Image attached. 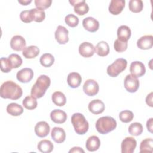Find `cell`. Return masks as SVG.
<instances>
[{"mask_svg": "<svg viewBox=\"0 0 153 153\" xmlns=\"http://www.w3.org/2000/svg\"><path fill=\"white\" fill-rule=\"evenodd\" d=\"M22 88L13 81H5L0 88V96L4 99L17 100L22 96Z\"/></svg>", "mask_w": 153, "mask_h": 153, "instance_id": "obj_1", "label": "cell"}, {"mask_svg": "<svg viewBox=\"0 0 153 153\" xmlns=\"http://www.w3.org/2000/svg\"><path fill=\"white\" fill-rule=\"evenodd\" d=\"M50 83L51 81L49 76L46 75H41L31 88V96L36 99L42 97L49 87Z\"/></svg>", "mask_w": 153, "mask_h": 153, "instance_id": "obj_2", "label": "cell"}, {"mask_svg": "<svg viewBox=\"0 0 153 153\" xmlns=\"http://www.w3.org/2000/svg\"><path fill=\"white\" fill-rule=\"evenodd\" d=\"M116 127L117 122L115 120L109 116L100 117L96 123L97 131L102 134H105L112 131Z\"/></svg>", "mask_w": 153, "mask_h": 153, "instance_id": "obj_3", "label": "cell"}, {"mask_svg": "<svg viewBox=\"0 0 153 153\" xmlns=\"http://www.w3.org/2000/svg\"><path fill=\"white\" fill-rule=\"evenodd\" d=\"M71 123L75 132L80 135L86 133L89 128V124L83 114L75 113L72 115Z\"/></svg>", "mask_w": 153, "mask_h": 153, "instance_id": "obj_4", "label": "cell"}, {"mask_svg": "<svg viewBox=\"0 0 153 153\" xmlns=\"http://www.w3.org/2000/svg\"><path fill=\"white\" fill-rule=\"evenodd\" d=\"M127 62L126 59L119 58L107 68V74L112 77H116L124 71L127 67Z\"/></svg>", "mask_w": 153, "mask_h": 153, "instance_id": "obj_5", "label": "cell"}, {"mask_svg": "<svg viewBox=\"0 0 153 153\" xmlns=\"http://www.w3.org/2000/svg\"><path fill=\"white\" fill-rule=\"evenodd\" d=\"M124 85L127 91L130 93H134L139 88V81L136 77L131 74H128L126 75L124 79Z\"/></svg>", "mask_w": 153, "mask_h": 153, "instance_id": "obj_6", "label": "cell"}, {"mask_svg": "<svg viewBox=\"0 0 153 153\" xmlns=\"http://www.w3.org/2000/svg\"><path fill=\"white\" fill-rule=\"evenodd\" d=\"M99 90L98 83L94 79H87L83 85L84 92L89 96H93L97 94Z\"/></svg>", "mask_w": 153, "mask_h": 153, "instance_id": "obj_7", "label": "cell"}, {"mask_svg": "<svg viewBox=\"0 0 153 153\" xmlns=\"http://www.w3.org/2000/svg\"><path fill=\"white\" fill-rule=\"evenodd\" d=\"M137 142L133 137H126L121 145L122 153H133L136 147Z\"/></svg>", "mask_w": 153, "mask_h": 153, "instance_id": "obj_8", "label": "cell"}, {"mask_svg": "<svg viewBox=\"0 0 153 153\" xmlns=\"http://www.w3.org/2000/svg\"><path fill=\"white\" fill-rule=\"evenodd\" d=\"M72 5L74 7V11L79 16H83L88 13L89 7L85 0H72L69 1Z\"/></svg>", "mask_w": 153, "mask_h": 153, "instance_id": "obj_9", "label": "cell"}, {"mask_svg": "<svg viewBox=\"0 0 153 153\" xmlns=\"http://www.w3.org/2000/svg\"><path fill=\"white\" fill-rule=\"evenodd\" d=\"M131 75L137 78L143 76L146 72V68L143 63L139 61L133 62L130 66Z\"/></svg>", "mask_w": 153, "mask_h": 153, "instance_id": "obj_10", "label": "cell"}, {"mask_svg": "<svg viewBox=\"0 0 153 153\" xmlns=\"http://www.w3.org/2000/svg\"><path fill=\"white\" fill-rule=\"evenodd\" d=\"M68 30L64 26L59 25L54 33L55 38L60 44H65L69 41Z\"/></svg>", "mask_w": 153, "mask_h": 153, "instance_id": "obj_11", "label": "cell"}, {"mask_svg": "<svg viewBox=\"0 0 153 153\" xmlns=\"http://www.w3.org/2000/svg\"><path fill=\"white\" fill-rule=\"evenodd\" d=\"M33 76V72L29 68H23L17 72L16 74L17 79L22 83H27L30 81Z\"/></svg>", "mask_w": 153, "mask_h": 153, "instance_id": "obj_12", "label": "cell"}, {"mask_svg": "<svg viewBox=\"0 0 153 153\" xmlns=\"http://www.w3.org/2000/svg\"><path fill=\"white\" fill-rule=\"evenodd\" d=\"M79 53L84 57H91L94 52V47L93 45L88 42H83L79 46Z\"/></svg>", "mask_w": 153, "mask_h": 153, "instance_id": "obj_13", "label": "cell"}, {"mask_svg": "<svg viewBox=\"0 0 153 153\" xmlns=\"http://www.w3.org/2000/svg\"><path fill=\"white\" fill-rule=\"evenodd\" d=\"M26 41L23 37L20 35H15L13 36L10 41L11 48L15 51L23 50L26 47Z\"/></svg>", "mask_w": 153, "mask_h": 153, "instance_id": "obj_14", "label": "cell"}, {"mask_svg": "<svg viewBox=\"0 0 153 153\" xmlns=\"http://www.w3.org/2000/svg\"><path fill=\"white\" fill-rule=\"evenodd\" d=\"M50 130V126L46 121H39L37 123L35 126V134L39 137L47 136L49 134Z\"/></svg>", "mask_w": 153, "mask_h": 153, "instance_id": "obj_15", "label": "cell"}, {"mask_svg": "<svg viewBox=\"0 0 153 153\" xmlns=\"http://www.w3.org/2000/svg\"><path fill=\"white\" fill-rule=\"evenodd\" d=\"M88 110L93 114H99L102 113L105 109V106L104 103L99 99H94L91 100L88 106Z\"/></svg>", "mask_w": 153, "mask_h": 153, "instance_id": "obj_16", "label": "cell"}, {"mask_svg": "<svg viewBox=\"0 0 153 153\" xmlns=\"http://www.w3.org/2000/svg\"><path fill=\"white\" fill-rule=\"evenodd\" d=\"M124 7V0H112L109 5V11L112 14L118 15L121 13Z\"/></svg>", "mask_w": 153, "mask_h": 153, "instance_id": "obj_17", "label": "cell"}, {"mask_svg": "<svg viewBox=\"0 0 153 153\" xmlns=\"http://www.w3.org/2000/svg\"><path fill=\"white\" fill-rule=\"evenodd\" d=\"M82 25L85 29L90 32L97 31L99 27V22L91 17L85 18L82 21Z\"/></svg>", "mask_w": 153, "mask_h": 153, "instance_id": "obj_18", "label": "cell"}, {"mask_svg": "<svg viewBox=\"0 0 153 153\" xmlns=\"http://www.w3.org/2000/svg\"><path fill=\"white\" fill-rule=\"evenodd\" d=\"M153 36L152 35H144L140 37L137 41V46L142 50H148L152 47Z\"/></svg>", "mask_w": 153, "mask_h": 153, "instance_id": "obj_19", "label": "cell"}, {"mask_svg": "<svg viewBox=\"0 0 153 153\" xmlns=\"http://www.w3.org/2000/svg\"><path fill=\"white\" fill-rule=\"evenodd\" d=\"M51 136L55 142L61 143L63 142L66 139V133L62 128L54 127L51 130Z\"/></svg>", "mask_w": 153, "mask_h": 153, "instance_id": "obj_20", "label": "cell"}, {"mask_svg": "<svg viewBox=\"0 0 153 153\" xmlns=\"http://www.w3.org/2000/svg\"><path fill=\"white\" fill-rule=\"evenodd\" d=\"M50 118L55 123L62 124L67 120V115L61 109H54L50 113Z\"/></svg>", "mask_w": 153, "mask_h": 153, "instance_id": "obj_21", "label": "cell"}, {"mask_svg": "<svg viewBox=\"0 0 153 153\" xmlns=\"http://www.w3.org/2000/svg\"><path fill=\"white\" fill-rule=\"evenodd\" d=\"M82 81V78L80 74L78 72H73L68 74L67 76V82L69 86L71 88L78 87Z\"/></svg>", "mask_w": 153, "mask_h": 153, "instance_id": "obj_22", "label": "cell"}, {"mask_svg": "<svg viewBox=\"0 0 153 153\" xmlns=\"http://www.w3.org/2000/svg\"><path fill=\"white\" fill-rule=\"evenodd\" d=\"M131 30L126 25L120 26L117 30L118 39L123 42H127L131 36Z\"/></svg>", "mask_w": 153, "mask_h": 153, "instance_id": "obj_23", "label": "cell"}, {"mask_svg": "<svg viewBox=\"0 0 153 153\" xmlns=\"http://www.w3.org/2000/svg\"><path fill=\"white\" fill-rule=\"evenodd\" d=\"M100 146V140L96 136H91L89 137L85 143V147L89 151H97Z\"/></svg>", "mask_w": 153, "mask_h": 153, "instance_id": "obj_24", "label": "cell"}, {"mask_svg": "<svg viewBox=\"0 0 153 153\" xmlns=\"http://www.w3.org/2000/svg\"><path fill=\"white\" fill-rule=\"evenodd\" d=\"M94 50L98 56L105 57L109 53V47L106 42L102 41L97 44L94 47Z\"/></svg>", "mask_w": 153, "mask_h": 153, "instance_id": "obj_25", "label": "cell"}, {"mask_svg": "<svg viewBox=\"0 0 153 153\" xmlns=\"http://www.w3.org/2000/svg\"><path fill=\"white\" fill-rule=\"evenodd\" d=\"M39 54V48L35 45H30L24 48L23 56L26 59H33Z\"/></svg>", "mask_w": 153, "mask_h": 153, "instance_id": "obj_26", "label": "cell"}, {"mask_svg": "<svg viewBox=\"0 0 153 153\" xmlns=\"http://www.w3.org/2000/svg\"><path fill=\"white\" fill-rule=\"evenodd\" d=\"M7 112L12 116H19L23 112V108L16 103H11L7 106Z\"/></svg>", "mask_w": 153, "mask_h": 153, "instance_id": "obj_27", "label": "cell"}, {"mask_svg": "<svg viewBox=\"0 0 153 153\" xmlns=\"http://www.w3.org/2000/svg\"><path fill=\"white\" fill-rule=\"evenodd\" d=\"M38 149L43 153H50L51 152L54 148L53 144L52 142L47 139H44L41 140L38 145H37Z\"/></svg>", "mask_w": 153, "mask_h": 153, "instance_id": "obj_28", "label": "cell"}, {"mask_svg": "<svg viewBox=\"0 0 153 153\" xmlns=\"http://www.w3.org/2000/svg\"><path fill=\"white\" fill-rule=\"evenodd\" d=\"M51 99L53 102L59 106H64L66 102V98L65 94L59 91H55L53 93Z\"/></svg>", "mask_w": 153, "mask_h": 153, "instance_id": "obj_29", "label": "cell"}, {"mask_svg": "<svg viewBox=\"0 0 153 153\" xmlns=\"http://www.w3.org/2000/svg\"><path fill=\"white\" fill-rule=\"evenodd\" d=\"M32 20L36 22H41L45 18V13L44 10L39 8H32L30 10Z\"/></svg>", "mask_w": 153, "mask_h": 153, "instance_id": "obj_30", "label": "cell"}, {"mask_svg": "<svg viewBox=\"0 0 153 153\" xmlns=\"http://www.w3.org/2000/svg\"><path fill=\"white\" fill-rule=\"evenodd\" d=\"M153 140L151 138H146L143 140L140 145V152H153Z\"/></svg>", "mask_w": 153, "mask_h": 153, "instance_id": "obj_31", "label": "cell"}, {"mask_svg": "<svg viewBox=\"0 0 153 153\" xmlns=\"http://www.w3.org/2000/svg\"><path fill=\"white\" fill-rule=\"evenodd\" d=\"M23 106L29 110H32L37 107V101L36 98L32 96H27L22 102Z\"/></svg>", "mask_w": 153, "mask_h": 153, "instance_id": "obj_32", "label": "cell"}, {"mask_svg": "<svg viewBox=\"0 0 153 153\" xmlns=\"http://www.w3.org/2000/svg\"><path fill=\"white\" fill-rule=\"evenodd\" d=\"M40 63L44 67H50L54 62V57L50 53L43 54L39 59Z\"/></svg>", "mask_w": 153, "mask_h": 153, "instance_id": "obj_33", "label": "cell"}, {"mask_svg": "<svg viewBox=\"0 0 153 153\" xmlns=\"http://www.w3.org/2000/svg\"><path fill=\"white\" fill-rule=\"evenodd\" d=\"M129 10L133 13H139L142 11L143 4L142 0H130L128 3Z\"/></svg>", "mask_w": 153, "mask_h": 153, "instance_id": "obj_34", "label": "cell"}, {"mask_svg": "<svg viewBox=\"0 0 153 153\" xmlns=\"http://www.w3.org/2000/svg\"><path fill=\"white\" fill-rule=\"evenodd\" d=\"M143 131V126L140 123L135 122L131 123L128 127V132L133 136H139Z\"/></svg>", "mask_w": 153, "mask_h": 153, "instance_id": "obj_35", "label": "cell"}, {"mask_svg": "<svg viewBox=\"0 0 153 153\" xmlns=\"http://www.w3.org/2000/svg\"><path fill=\"white\" fill-rule=\"evenodd\" d=\"M134 115L133 113L129 110H124L120 112L119 114L120 120L123 123H129L133 119Z\"/></svg>", "mask_w": 153, "mask_h": 153, "instance_id": "obj_36", "label": "cell"}, {"mask_svg": "<svg viewBox=\"0 0 153 153\" xmlns=\"http://www.w3.org/2000/svg\"><path fill=\"white\" fill-rule=\"evenodd\" d=\"M8 58L10 62L12 68H17L22 64V59L21 57L17 54H11Z\"/></svg>", "mask_w": 153, "mask_h": 153, "instance_id": "obj_37", "label": "cell"}, {"mask_svg": "<svg viewBox=\"0 0 153 153\" xmlns=\"http://www.w3.org/2000/svg\"><path fill=\"white\" fill-rule=\"evenodd\" d=\"M65 23L71 27H76L79 23V19L78 17L72 14H68L65 18Z\"/></svg>", "mask_w": 153, "mask_h": 153, "instance_id": "obj_38", "label": "cell"}, {"mask_svg": "<svg viewBox=\"0 0 153 153\" xmlns=\"http://www.w3.org/2000/svg\"><path fill=\"white\" fill-rule=\"evenodd\" d=\"M1 63V70L2 72L8 73L11 71L12 66L8 58L1 57L0 59Z\"/></svg>", "mask_w": 153, "mask_h": 153, "instance_id": "obj_39", "label": "cell"}, {"mask_svg": "<svg viewBox=\"0 0 153 153\" xmlns=\"http://www.w3.org/2000/svg\"><path fill=\"white\" fill-rule=\"evenodd\" d=\"M128 43L127 42H123L117 39L114 44V47L116 51L121 53L126 51L127 48Z\"/></svg>", "mask_w": 153, "mask_h": 153, "instance_id": "obj_40", "label": "cell"}, {"mask_svg": "<svg viewBox=\"0 0 153 153\" xmlns=\"http://www.w3.org/2000/svg\"><path fill=\"white\" fill-rule=\"evenodd\" d=\"M51 0H35V4L37 8L44 10L50 7L51 4Z\"/></svg>", "mask_w": 153, "mask_h": 153, "instance_id": "obj_41", "label": "cell"}, {"mask_svg": "<svg viewBox=\"0 0 153 153\" xmlns=\"http://www.w3.org/2000/svg\"><path fill=\"white\" fill-rule=\"evenodd\" d=\"M20 20L24 23H30L32 20L30 10H24L20 13Z\"/></svg>", "mask_w": 153, "mask_h": 153, "instance_id": "obj_42", "label": "cell"}, {"mask_svg": "<svg viewBox=\"0 0 153 153\" xmlns=\"http://www.w3.org/2000/svg\"><path fill=\"white\" fill-rule=\"evenodd\" d=\"M146 104L151 106L152 107V92H151L149 94L147 95L146 97Z\"/></svg>", "mask_w": 153, "mask_h": 153, "instance_id": "obj_43", "label": "cell"}, {"mask_svg": "<svg viewBox=\"0 0 153 153\" xmlns=\"http://www.w3.org/2000/svg\"><path fill=\"white\" fill-rule=\"evenodd\" d=\"M152 124H153V118H149L146 122V127L150 133H152Z\"/></svg>", "mask_w": 153, "mask_h": 153, "instance_id": "obj_44", "label": "cell"}, {"mask_svg": "<svg viewBox=\"0 0 153 153\" xmlns=\"http://www.w3.org/2000/svg\"><path fill=\"white\" fill-rule=\"evenodd\" d=\"M69 152H84V151L80 147H73L71 148L69 151Z\"/></svg>", "mask_w": 153, "mask_h": 153, "instance_id": "obj_45", "label": "cell"}, {"mask_svg": "<svg viewBox=\"0 0 153 153\" xmlns=\"http://www.w3.org/2000/svg\"><path fill=\"white\" fill-rule=\"evenodd\" d=\"M18 2L23 5H27L32 2V0H19Z\"/></svg>", "mask_w": 153, "mask_h": 153, "instance_id": "obj_46", "label": "cell"}]
</instances>
